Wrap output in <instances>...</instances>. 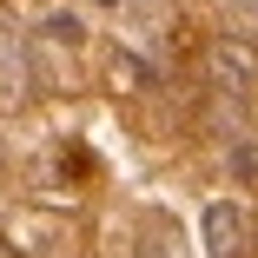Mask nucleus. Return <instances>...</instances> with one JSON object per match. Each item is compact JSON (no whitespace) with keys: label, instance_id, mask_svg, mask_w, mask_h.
Listing matches in <instances>:
<instances>
[{"label":"nucleus","instance_id":"1","mask_svg":"<svg viewBox=\"0 0 258 258\" xmlns=\"http://www.w3.org/2000/svg\"><path fill=\"white\" fill-rule=\"evenodd\" d=\"M205 73H212L219 93H245L258 80V53L245 40H212V53H205Z\"/></svg>","mask_w":258,"mask_h":258},{"label":"nucleus","instance_id":"2","mask_svg":"<svg viewBox=\"0 0 258 258\" xmlns=\"http://www.w3.org/2000/svg\"><path fill=\"white\" fill-rule=\"evenodd\" d=\"M245 212L232 199H212L205 205V258H245Z\"/></svg>","mask_w":258,"mask_h":258},{"label":"nucleus","instance_id":"3","mask_svg":"<svg viewBox=\"0 0 258 258\" xmlns=\"http://www.w3.org/2000/svg\"><path fill=\"white\" fill-rule=\"evenodd\" d=\"M33 86V60H27V40L14 33V27H0V106L7 99H20Z\"/></svg>","mask_w":258,"mask_h":258},{"label":"nucleus","instance_id":"4","mask_svg":"<svg viewBox=\"0 0 258 258\" xmlns=\"http://www.w3.org/2000/svg\"><path fill=\"white\" fill-rule=\"evenodd\" d=\"M46 40H53V46H73L80 40V20L73 14H53V20H46Z\"/></svg>","mask_w":258,"mask_h":258},{"label":"nucleus","instance_id":"5","mask_svg":"<svg viewBox=\"0 0 258 258\" xmlns=\"http://www.w3.org/2000/svg\"><path fill=\"white\" fill-rule=\"evenodd\" d=\"M172 245H179V238H172ZM172 245H166V238H146V245H139V258H179Z\"/></svg>","mask_w":258,"mask_h":258}]
</instances>
